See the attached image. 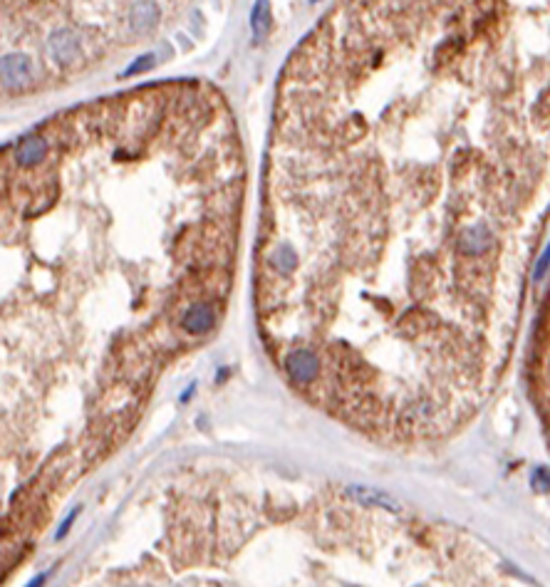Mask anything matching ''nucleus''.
<instances>
[{
  "label": "nucleus",
  "instance_id": "f257e3e1",
  "mask_svg": "<svg viewBox=\"0 0 550 587\" xmlns=\"http://www.w3.org/2000/svg\"><path fill=\"white\" fill-rule=\"evenodd\" d=\"M213 325V310L209 303H193L181 320V328L191 335H204Z\"/></svg>",
  "mask_w": 550,
  "mask_h": 587
},
{
  "label": "nucleus",
  "instance_id": "20e7f679",
  "mask_svg": "<svg viewBox=\"0 0 550 587\" xmlns=\"http://www.w3.org/2000/svg\"><path fill=\"white\" fill-rule=\"evenodd\" d=\"M548 266H550V243L545 246V250L540 253V258H538V263H535V280H540V278L545 275V271H548Z\"/></svg>",
  "mask_w": 550,
  "mask_h": 587
},
{
  "label": "nucleus",
  "instance_id": "423d86ee",
  "mask_svg": "<svg viewBox=\"0 0 550 587\" xmlns=\"http://www.w3.org/2000/svg\"><path fill=\"white\" fill-rule=\"evenodd\" d=\"M45 577H47V575H38V577H33V582H28V585H25V587H42V585H45Z\"/></svg>",
  "mask_w": 550,
  "mask_h": 587
},
{
  "label": "nucleus",
  "instance_id": "7ed1b4c3",
  "mask_svg": "<svg viewBox=\"0 0 550 587\" xmlns=\"http://www.w3.org/2000/svg\"><path fill=\"white\" fill-rule=\"evenodd\" d=\"M531 485H533V491L548 493L550 491V471L548 469H535L533 476H531Z\"/></svg>",
  "mask_w": 550,
  "mask_h": 587
},
{
  "label": "nucleus",
  "instance_id": "f03ea898",
  "mask_svg": "<svg viewBox=\"0 0 550 587\" xmlns=\"http://www.w3.org/2000/svg\"><path fill=\"white\" fill-rule=\"evenodd\" d=\"M350 496L357 498V501H362L364 506H380V508H387V510H394L397 513L399 510V503L394 501L391 496H387V493L377 491V488H364V485H352L350 488Z\"/></svg>",
  "mask_w": 550,
  "mask_h": 587
},
{
  "label": "nucleus",
  "instance_id": "39448f33",
  "mask_svg": "<svg viewBox=\"0 0 550 587\" xmlns=\"http://www.w3.org/2000/svg\"><path fill=\"white\" fill-rule=\"evenodd\" d=\"M74 518H77V510H72V513H70L67 518H65V523L60 525V531H57V538H65V536H67V528L74 523Z\"/></svg>",
  "mask_w": 550,
  "mask_h": 587
}]
</instances>
